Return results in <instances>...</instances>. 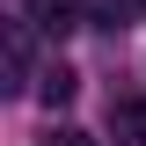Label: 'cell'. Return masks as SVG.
Masks as SVG:
<instances>
[{
	"mask_svg": "<svg viewBox=\"0 0 146 146\" xmlns=\"http://www.w3.org/2000/svg\"><path fill=\"white\" fill-rule=\"evenodd\" d=\"M80 15H88L80 0H29V22H36L44 36H66V29H80Z\"/></svg>",
	"mask_w": 146,
	"mask_h": 146,
	"instance_id": "cell-1",
	"label": "cell"
},
{
	"mask_svg": "<svg viewBox=\"0 0 146 146\" xmlns=\"http://www.w3.org/2000/svg\"><path fill=\"white\" fill-rule=\"evenodd\" d=\"M110 146H146V102H110Z\"/></svg>",
	"mask_w": 146,
	"mask_h": 146,
	"instance_id": "cell-2",
	"label": "cell"
},
{
	"mask_svg": "<svg viewBox=\"0 0 146 146\" xmlns=\"http://www.w3.org/2000/svg\"><path fill=\"white\" fill-rule=\"evenodd\" d=\"M73 88H80V73H73V66H44V80H36V95H44L51 110H66Z\"/></svg>",
	"mask_w": 146,
	"mask_h": 146,
	"instance_id": "cell-3",
	"label": "cell"
},
{
	"mask_svg": "<svg viewBox=\"0 0 146 146\" xmlns=\"http://www.w3.org/2000/svg\"><path fill=\"white\" fill-rule=\"evenodd\" d=\"M29 80V29H7V88Z\"/></svg>",
	"mask_w": 146,
	"mask_h": 146,
	"instance_id": "cell-4",
	"label": "cell"
},
{
	"mask_svg": "<svg viewBox=\"0 0 146 146\" xmlns=\"http://www.w3.org/2000/svg\"><path fill=\"white\" fill-rule=\"evenodd\" d=\"M80 7H88L95 29H124V7H131V0H80Z\"/></svg>",
	"mask_w": 146,
	"mask_h": 146,
	"instance_id": "cell-5",
	"label": "cell"
},
{
	"mask_svg": "<svg viewBox=\"0 0 146 146\" xmlns=\"http://www.w3.org/2000/svg\"><path fill=\"white\" fill-rule=\"evenodd\" d=\"M58 146H88V139H80V131H58Z\"/></svg>",
	"mask_w": 146,
	"mask_h": 146,
	"instance_id": "cell-6",
	"label": "cell"
},
{
	"mask_svg": "<svg viewBox=\"0 0 146 146\" xmlns=\"http://www.w3.org/2000/svg\"><path fill=\"white\" fill-rule=\"evenodd\" d=\"M131 7H139V15H146V0H131Z\"/></svg>",
	"mask_w": 146,
	"mask_h": 146,
	"instance_id": "cell-7",
	"label": "cell"
}]
</instances>
